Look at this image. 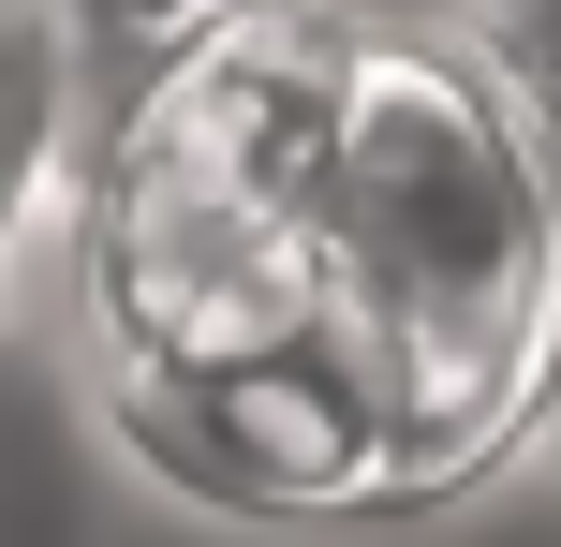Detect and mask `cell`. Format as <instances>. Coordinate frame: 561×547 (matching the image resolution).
Instances as JSON below:
<instances>
[{
	"mask_svg": "<svg viewBox=\"0 0 561 547\" xmlns=\"http://www.w3.org/2000/svg\"><path fill=\"white\" fill-rule=\"evenodd\" d=\"M325 341L385 414L399 503L488 474L561 385V148L458 0H355L310 148Z\"/></svg>",
	"mask_w": 561,
	"mask_h": 547,
	"instance_id": "6da1fadb",
	"label": "cell"
},
{
	"mask_svg": "<svg viewBox=\"0 0 561 547\" xmlns=\"http://www.w3.org/2000/svg\"><path fill=\"white\" fill-rule=\"evenodd\" d=\"M59 15V45L89 59V75H134V59H163L178 30H207L222 0H45Z\"/></svg>",
	"mask_w": 561,
	"mask_h": 547,
	"instance_id": "7a4b0ae2",
	"label": "cell"
}]
</instances>
